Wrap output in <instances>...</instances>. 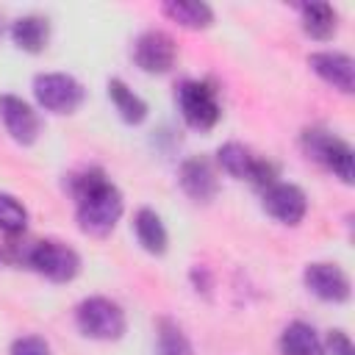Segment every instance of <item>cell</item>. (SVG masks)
<instances>
[{
    "label": "cell",
    "instance_id": "cell-1",
    "mask_svg": "<svg viewBox=\"0 0 355 355\" xmlns=\"http://www.w3.org/2000/svg\"><path fill=\"white\" fill-rule=\"evenodd\" d=\"M69 191L75 197V222L80 233L92 239H105L114 233L125 214L122 191L108 180L100 166H89L69 180Z\"/></svg>",
    "mask_w": 355,
    "mask_h": 355
},
{
    "label": "cell",
    "instance_id": "cell-2",
    "mask_svg": "<svg viewBox=\"0 0 355 355\" xmlns=\"http://www.w3.org/2000/svg\"><path fill=\"white\" fill-rule=\"evenodd\" d=\"M75 327L92 341H119L128 330V316L116 300L92 294L75 305Z\"/></svg>",
    "mask_w": 355,
    "mask_h": 355
},
{
    "label": "cell",
    "instance_id": "cell-3",
    "mask_svg": "<svg viewBox=\"0 0 355 355\" xmlns=\"http://www.w3.org/2000/svg\"><path fill=\"white\" fill-rule=\"evenodd\" d=\"M175 105H178L183 122L200 133L214 130L222 119V103H219L216 86L208 80H200V78H186L178 83Z\"/></svg>",
    "mask_w": 355,
    "mask_h": 355
},
{
    "label": "cell",
    "instance_id": "cell-4",
    "mask_svg": "<svg viewBox=\"0 0 355 355\" xmlns=\"http://www.w3.org/2000/svg\"><path fill=\"white\" fill-rule=\"evenodd\" d=\"M302 150L308 158H313L327 172H333V178H338L344 186H352L355 153L347 139H341L324 128H308V130H302Z\"/></svg>",
    "mask_w": 355,
    "mask_h": 355
},
{
    "label": "cell",
    "instance_id": "cell-5",
    "mask_svg": "<svg viewBox=\"0 0 355 355\" xmlns=\"http://www.w3.org/2000/svg\"><path fill=\"white\" fill-rule=\"evenodd\" d=\"M31 89H33L36 105L55 116L75 114L86 100L83 83L69 72H39L33 75Z\"/></svg>",
    "mask_w": 355,
    "mask_h": 355
},
{
    "label": "cell",
    "instance_id": "cell-6",
    "mask_svg": "<svg viewBox=\"0 0 355 355\" xmlns=\"http://www.w3.org/2000/svg\"><path fill=\"white\" fill-rule=\"evenodd\" d=\"M28 266L50 283H72L80 275V255L61 239H42L25 255Z\"/></svg>",
    "mask_w": 355,
    "mask_h": 355
},
{
    "label": "cell",
    "instance_id": "cell-7",
    "mask_svg": "<svg viewBox=\"0 0 355 355\" xmlns=\"http://www.w3.org/2000/svg\"><path fill=\"white\" fill-rule=\"evenodd\" d=\"M216 166L236 180H250L261 191L277 180V166L266 158H258L247 144L241 141H225L216 147Z\"/></svg>",
    "mask_w": 355,
    "mask_h": 355
},
{
    "label": "cell",
    "instance_id": "cell-8",
    "mask_svg": "<svg viewBox=\"0 0 355 355\" xmlns=\"http://www.w3.org/2000/svg\"><path fill=\"white\" fill-rule=\"evenodd\" d=\"M130 58L147 75H166L178 61V44L166 31L147 28L133 39Z\"/></svg>",
    "mask_w": 355,
    "mask_h": 355
},
{
    "label": "cell",
    "instance_id": "cell-9",
    "mask_svg": "<svg viewBox=\"0 0 355 355\" xmlns=\"http://www.w3.org/2000/svg\"><path fill=\"white\" fill-rule=\"evenodd\" d=\"M302 286L308 288V294L330 305H341L352 297L349 275L333 261H311L302 269Z\"/></svg>",
    "mask_w": 355,
    "mask_h": 355
},
{
    "label": "cell",
    "instance_id": "cell-10",
    "mask_svg": "<svg viewBox=\"0 0 355 355\" xmlns=\"http://www.w3.org/2000/svg\"><path fill=\"white\" fill-rule=\"evenodd\" d=\"M261 205L275 222L297 227L308 214V194L297 183L275 180L272 186H266L261 191Z\"/></svg>",
    "mask_w": 355,
    "mask_h": 355
},
{
    "label": "cell",
    "instance_id": "cell-11",
    "mask_svg": "<svg viewBox=\"0 0 355 355\" xmlns=\"http://www.w3.org/2000/svg\"><path fill=\"white\" fill-rule=\"evenodd\" d=\"M0 122L6 128V133L11 136V141L22 144V147H31L36 144L39 139V130H42V119H39V111L22 100L19 94H0Z\"/></svg>",
    "mask_w": 355,
    "mask_h": 355
},
{
    "label": "cell",
    "instance_id": "cell-12",
    "mask_svg": "<svg viewBox=\"0 0 355 355\" xmlns=\"http://www.w3.org/2000/svg\"><path fill=\"white\" fill-rule=\"evenodd\" d=\"M311 72L341 94L355 92V58L344 50H313L308 55Z\"/></svg>",
    "mask_w": 355,
    "mask_h": 355
},
{
    "label": "cell",
    "instance_id": "cell-13",
    "mask_svg": "<svg viewBox=\"0 0 355 355\" xmlns=\"http://www.w3.org/2000/svg\"><path fill=\"white\" fill-rule=\"evenodd\" d=\"M178 183L183 194L191 197L194 202H211L219 194V172L202 155H189L178 166Z\"/></svg>",
    "mask_w": 355,
    "mask_h": 355
},
{
    "label": "cell",
    "instance_id": "cell-14",
    "mask_svg": "<svg viewBox=\"0 0 355 355\" xmlns=\"http://www.w3.org/2000/svg\"><path fill=\"white\" fill-rule=\"evenodd\" d=\"M8 36H11L17 50L36 55L50 42V19L42 17V14H19L8 25Z\"/></svg>",
    "mask_w": 355,
    "mask_h": 355
},
{
    "label": "cell",
    "instance_id": "cell-15",
    "mask_svg": "<svg viewBox=\"0 0 355 355\" xmlns=\"http://www.w3.org/2000/svg\"><path fill=\"white\" fill-rule=\"evenodd\" d=\"M133 236L139 241V247L147 252V255H164L169 250V233H166V225L161 219V214L150 205H141L136 214H133Z\"/></svg>",
    "mask_w": 355,
    "mask_h": 355
},
{
    "label": "cell",
    "instance_id": "cell-16",
    "mask_svg": "<svg viewBox=\"0 0 355 355\" xmlns=\"http://www.w3.org/2000/svg\"><path fill=\"white\" fill-rule=\"evenodd\" d=\"M280 355H324V341L316 333L313 324L294 319L283 327L280 338H277Z\"/></svg>",
    "mask_w": 355,
    "mask_h": 355
},
{
    "label": "cell",
    "instance_id": "cell-17",
    "mask_svg": "<svg viewBox=\"0 0 355 355\" xmlns=\"http://www.w3.org/2000/svg\"><path fill=\"white\" fill-rule=\"evenodd\" d=\"M302 33L313 42H330L338 33V11L330 3H302L300 6Z\"/></svg>",
    "mask_w": 355,
    "mask_h": 355
},
{
    "label": "cell",
    "instance_id": "cell-18",
    "mask_svg": "<svg viewBox=\"0 0 355 355\" xmlns=\"http://www.w3.org/2000/svg\"><path fill=\"white\" fill-rule=\"evenodd\" d=\"M105 92H108V100H111L114 111L119 114V119H122L125 125H141V122L147 119L150 108H147L144 97L136 94L122 78H111V80L105 83Z\"/></svg>",
    "mask_w": 355,
    "mask_h": 355
},
{
    "label": "cell",
    "instance_id": "cell-19",
    "mask_svg": "<svg viewBox=\"0 0 355 355\" xmlns=\"http://www.w3.org/2000/svg\"><path fill=\"white\" fill-rule=\"evenodd\" d=\"M161 11L164 17H169L172 22L189 31H205L214 25V8L202 0H166Z\"/></svg>",
    "mask_w": 355,
    "mask_h": 355
},
{
    "label": "cell",
    "instance_id": "cell-20",
    "mask_svg": "<svg viewBox=\"0 0 355 355\" xmlns=\"http://www.w3.org/2000/svg\"><path fill=\"white\" fill-rule=\"evenodd\" d=\"M155 355H194L191 338L169 316H161L155 322Z\"/></svg>",
    "mask_w": 355,
    "mask_h": 355
},
{
    "label": "cell",
    "instance_id": "cell-21",
    "mask_svg": "<svg viewBox=\"0 0 355 355\" xmlns=\"http://www.w3.org/2000/svg\"><path fill=\"white\" fill-rule=\"evenodd\" d=\"M28 227V208L19 197L0 191V233L6 236H22Z\"/></svg>",
    "mask_w": 355,
    "mask_h": 355
},
{
    "label": "cell",
    "instance_id": "cell-22",
    "mask_svg": "<svg viewBox=\"0 0 355 355\" xmlns=\"http://www.w3.org/2000/svg\"><path fill=\"white\" fill-rule=\"evenodd\" d=\"M8 355H53L50 344L36 336V333H25V336H17L8 347Z\"/></svg>",
    "mask_w": 355,
    "mask_h": 355
},
{
    "label": "cell",
    "instance_id": "cell-23",
    "mask_svg": "<svg viewBox=\"0 0 355 355\" xmlns=\"http://www.w3.org/2000/svg\"><path fill=\"white\" fill-rule=\"evenodd\" d=\"M322 341H324V355H355L352 341H349L347 330H341V327L327 330V336Z\"/></svg>",
    "mask_w": 355,
    "mask_h": 355
},
{
    "label": "cell",
    "instance_id": "cell-24",
    "mask_svg": "<svg viewBox=\"0 0 355 355\" xmlns=\"http://www.w3.org/2000/svg\"><path fill=\"white\" fill-rule=\"evenodd\" d=\"M0 36H3V17H0Z\"/></svg>",
    "mask_w": 355,
    "mask_h": 355
}]
</instances>
